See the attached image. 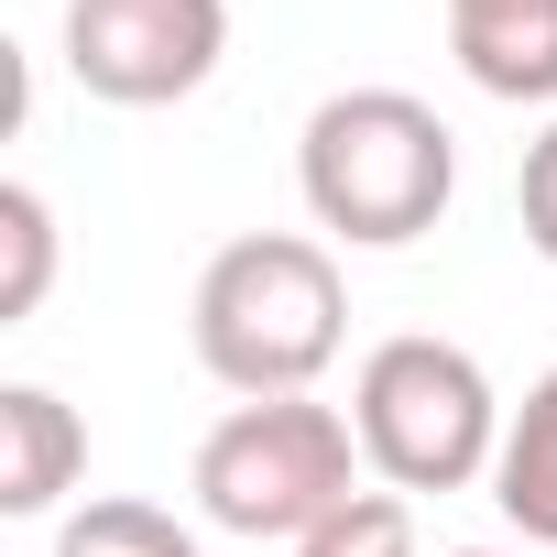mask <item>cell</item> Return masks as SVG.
Returning a JSON list of instances; mask_svg holds the SVG:
<instances>
[{
	"instance_id": "8fae6325",
	"label": "cell",
	"mask_w": 557,
	"mask_h": 557,
	"mask_svg": "<svg viewBox=\"0 0 557 557\" xmlns=\"http://www.w3.org/2000/svg\"><path fill=\"white\" fill-rule=\"evenodd\" d=\"M513 219H524V240L557 262V121L524 143V175H513Z\"/></svg>"
},
{
	"instance_id": "ba28073f",
	"label": "cell",
	"mask_w": 557,
	"mask_h": 557,
	"mask_svg": "<svg viewBox=\"0 0 557 557\" xmlns=\"http://www.w3.org/2000/svg\"><path fill=\"white\" fill-rule=\"evenodd\" d=\"M55 557H208L197 524H175L164 503H132V492H99L55 524Z\"/></svg>"
},
{
	"instance_id": "5b68a950",
	"label": "cell",
	"mask_w": 557,
	"mask_h": 557,
	"mask_svg": "<svg viewBox=\"0 0 557 557\" xmlns=\"http://www.w3.org/2000/svg\"><path fill=\"white\" fill-rule=\"evenodd\" d=\"M230 55V0H66V77L110 110H175Z\"/></svg>"
},
{
	"instance_id": "277c9868",
	"label": "cell",
	"mask_w": 557,
	"mask_h": 557,
	"mask_svg": "<svg viewBox=\"0 0 557 557\" xmlns=\"http://www.w3.org/2000/svg\"><path fill=\"white\" fill-rule=\"evenodd\" d=\"M350 426H361V459L383 470V492H405V503L416 492H470L503 459V394H492V372L459 339H426V329H405V339H383L361 361Z\"/></svg>"
},
{
	"instance_id": "3957f363",
	"label": "cell",
	"mask_w": 557,
	"mask_h": 557,
	"mask_svg": "<svg viewBox=\"0 0 557 557\" xmlns=\"http://www.w3.org/2000/svg\"><path fill=\"white\" fill-rule=\"evenodd\" d=\"M361 426L318 394H273V405H230L208 437H197V513L219 535H273L296 546L318 535L350 492H361Z\"/></svg>"
},
{
	"instance_id": "8992f818",
	"label": "cell",
	"mask_w": 557,
	"mask_h": 557,
	"mask_svg": "<svg viewBox=\"0 0 557 557\" xmlns=\"http://www.w3.org/2000/svg\"><path fill=\"white\" fill-rule=\"evenodd\" d=\"M77 470H88L77 405L45 394V383H0V513H23V524L55 513L77 492Z\"/></svg>"
},
{
	"instance_id": "4fadbf2b",
	"label": "cell",
	"mask_w": 557,
	"mask_h": 557,
	"mask_svg": "<svg viewBox=\"0 0 557 557\" xmlns=\"http://www.w3.org/2000/svg\"><path fill=\"white\" fill-rule=\"evenodd\" d=\"M448 557H503V546H448Z\"/></svg>"
},
{
	"instance_id": "52a82bcc",
	"label": "cell",
	"mask_w": 557,
	"mask_h": 557,
	"mask_svg": "<svg viewBox=\"0 0 557 557\" xmlns=\"http://www.w3.org/2000/svg\"><path fill=\"white\" fill-rule=\"evenodd\" d=\"M492 503L524 546H557V372L524 383V405L503 416V459H492Z\"/></svg>"
},
{
	"instance_id": "9c48e42d",
	"label": "cell",
	"mask_w": 557,
	"mask_h": 557,
	"mask_svg": "<svg viewBox=\"0 0 557 557\" xmlns=\"http://www.w3.org/2000/svg\"><path fill=\"white\" fill-rule=\"evenodd\" d=\"M45 285H55V208H45V186H0V329H23L34 307H45Z\"/></svg>"
},
{
	"instance_id": "6da1fadb",
	"label": "cell",
	"mask_w": 557,
	"mask_h": 557,
	"mask_svg": "<svg viewBox=\"0 0 557 557\" xmlns=\"http://www.w3.org/2000/svg\"><path fill=\"white\" fill-rule=\"evenodd\" d=\"M186 329H197L208 383H230L240 405L318 394V372H329L339 339H350V285H339L329 240H307V230H251V240H230V251L197 273Z\"/></svg>"
},
{
	"instance_id": "30bf717a",
	"label": "cell",
	"mask_w": 557,
	"mask_h": 557,
	"mask_svg": "<svg viewBox=\"0 0 557 557\" xmlns=\"http://www.w3.org/2000/svg\"><path fill=\"white\" fill-rule=\"evenodd\" d=\"M296 557H416V503L405 492H350L318 535H296Z\"/></svg>"
},
{
	"instance_id": "7a4b0ae2",
	"label": "cell",
	"mask_w": 557,
	"mask_h": 557,
	"mask_svg": "<svg viewBox=\"0 0 557 557\" xmlns=\"http://www.w3.org/2000/svg\"><path fill=\"white\" fill-rule=\"evenodd\" d=\"M296 186H307V219L350 251H405L448 219L459 197V143L426 99L405 88H339L307 110L296 132Z\"/></svg>"
},
{
	"instance_id": "7c38bea8",
	"label": "cell",
	"mask_w": 557,
	"mask_h": 557,
	"mask_svg": "<svg viewBox=\"0 0 557 557\" xmlns=\"http://www.w3.org/2000/svg\"><path fill=\"white\" fill-rule=\"evenodd\" d=\"M448 12H535V0H448Z\"/></svg>"
}]
</instances>
